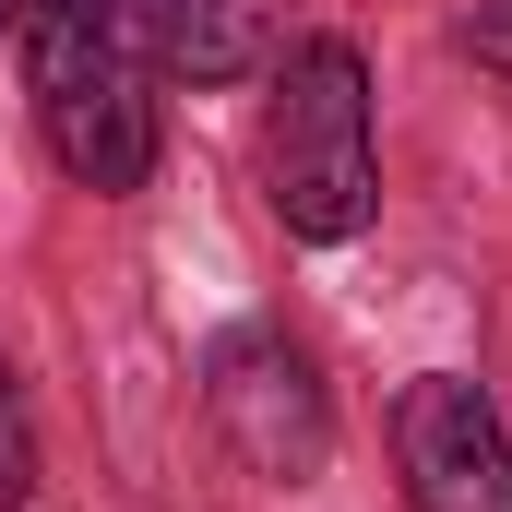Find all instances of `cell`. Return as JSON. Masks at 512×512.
Listing matches in <instances>:
<instances>
[{"label":"cell","instance_id":"obj_1","mask_svg":"<svg viewBox=\"0 0 512 512\" xmlns=\"http://www.w3.org/2000/svg\"><path fill=\"white\" fill-rule=\"evenodd\" d=\"M36 131L72 191H143L155 167V0H24Z\"/></svg>","mask_w":512,"mask_h":512},{"label":"cell","instance_id":"obj_2","mask_svg":"<svg viewBox=\"0 0 512 512\" xmlns=\"http://www.w3.org/2000/svg\"><path fill=\"white\" fill-rule=\"evenodd\" d=\"M262 179H274V215L286 239L310 251H346L370 215H382V143H370V72L346 36H310L274 84V120H262Z\"/></svg>","mask_w":512,"mask_h":512},{"label":"cell","instance_id":"obj_3","mask_svg":"<svg viewBox=\"0 0 512 512\" xmlns=\"http://www.w3.org/2000/svg\"><path fill=\"white\" fill-rule=\"evenodd\" d=\"M203 417H215V441H227L251 477H274V489H310L322 453H334V393H322V370H310L286 334H262V322L215 334V358H203Z\"/></svg>","mask_w":512,"mask_h":512},{"label":"cell","instance_id":"obj_4","mask_svg":"<svg viewBox=\"0 0 512 512\" xmlns=\"http://www.w3.org/2000/svg\"><path fill=\"white\" fill-rule=\"evenodd\" d=\"M393 465L417 512H512V429L489 417V393L429 370L393 405Z\"/></svg>","mask_w":512,"mask_h":512},{"label":"cell","instance_id":"obj_5","mask_svg":"<svg viewBox=\"0 0 512 512\" xmlns=\"http://www.w3.org/2000/svg\"><path fill=\"white\" fill-rule=\"evenodd\" d=\"M286 12L298 0H155V60L191 84H251L286 60Z\"/></svg>","mask_w":512,"mask_h":512},{"label":"cell","instance_id":"obj_6","mask_svg":"<svg viewBox=\"0 0 512 512\" xmlns=\"http://www.w3.org/2000/svg\"><path fill=\"white\" fill-rule=\"evenodd\" d=\"M36 489V429H24V393H12V358H0V512H24Z\"/></svg>","mask_w":512,"mask_h":512},{"label":"cell","instance_id":"obj_7","mask_svg":"<svg viewBox=\"0 0 512 512\" xmlns=\"http://www.w3.org/2000/svg\"><path fill=\"white\" fill-rule=\"evenodd\" d=\"M465 60H477L489 84H512V0H477V12H465Z\"/></svg>","mask_w":512,"mask_h":512},{"label":"cell","instance_id":"obj_8","mask_svg":"<svg viewBox=\"0 0 512 512\" xmlns=\"http://www.w3.org/2000/svg\"><path fill=\"white\" fill-rule=\"evenodd\" d=\"M12 24H24V0H0V36H12Z\"/></svg>","mask_w":512,"mask_h":512}]
</instances>
